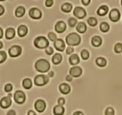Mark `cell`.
<instances>
[{"label": "cell", "mask_w": 122, "mask_h": 115, "mask_svg": "<svg viewBox=\"0 0 122 115\" xmlns=\"http://www.w3.org/2000/svg\"><path fill=\"white\" fill-rule=\"evenodd\" d=\"M86 25L84 22H80V23H78V24H77V26H76V30L77 31V32L80 34L84 33L86 31Z\"/></svg>", "instance_id": "cell-22"}, {"label": "cell", "mask_w": 122, "mask_h": 115, "mask_svg": "<svg viewBox=\"0 0 122 115\" xmlns=\"http://www.w3.org/2000/svg\"><path fill=\"white\" fill-rule=\"evenodd\" d=\"M96 64L100 67H104L107 65V60L102 57L98 58L96 59Z\"/></svg>", "instance_id": "cell-27"}, {"label": "cell", "mask_w": 122, "mask_h": 115, "mask_svg": "<svg viewBox=\"0 0 122 115\" xmlns=\"http://www.w3.org/2000/svg\"><path fill=\"white\" fill-rule=\"evenodd\" d=\"M108 12V7L107 5H103L98 9L97 14L100 16H104L107 15Z\"/></svg>", "instance_id": "cell-19"}, {"label": "cell", "mask_w": 122, "mask_h": 115, "mask_svg": "<svg viewBox=\"0 0 122 115\" xmlns=\"http://www.w3.org/2000/svg\"><path fill=\"white\" fill-rule=\"evenodd\" d=\"M28 28L25 25H20L18 27L17 29V34L18 36L20 37H23L28 33Z\"/></svg>", "instance_id": "cell-17"}, {"label": "cell", "mask_w": 122, "mask_h": 115, "mask_svg": "<svg viewBox=\"0 0 122 115\" xmlns=\"http://www.w3.org/2000/svg\"><path fill=\"white\" fill-rule=\"evenodd\" d=\"M22 85L23 88L26 89H29L32 88V80L29 78H25L22 82Z\"/></svg>", "instance_id": "cell-23"}, {"label": "cell", "mask_w": 122, "mask_h": 115, "mask_svg": "<svg viewBox=\"0 0 122 115\" xmlns=\"http://www.w3.org/2000/svg\"><path fill=\"white\" fill-rule=\"evenodd\" d=\"M7 55L4 51H0V64L4 63L6 60Z\"/></svg>", "instance_id": "cell-31"}, {"label": "cell", "mask_w": 122, "mask_h": 115, "mask_svg": "<svg viewBox=\"0 0 122 115\" xmlns=\"http://www.w3.org/2000/svg\"><path fill=\"white\" fill-rule=\"evenodd\" d=\"M114 51L117 53H120L122 52V44L120 43H117L114 46Z\"/></svg>", "instance_id": "cell-33"}, {"label": "cell", "mask_w": 122, "mask_h": 115, "mask_svg": "<svg viewBox=\"0 0 122 115\" xmlns=\"http://www.w3.org/2000/svg\"><path fill=\"white\" fill-rule=\"evenodd\" d=\"M35 109L40 113H43L46 109V103L43 99H38L34 104Z\"/></svg>", "instance_id": "cell-7"}, {"label": "cell", "mask_w": 122, "mask_h": 115, "mask_svg": "<svg viewBox=\"0 0 122 115\" xmlns=\"http://www.w3.org/2000/svg\"><path fill=\"white\" fill-rule=\"evenodd\" d=\"M87 23L91 26H95L98 23V21L95 17H90L87 19Z\"/></svg>", "instance_id": "cell-29"}, {"label": "cell", "mask_w": 122, "mask_h": 115, "mask_svg": "<svg viewBox=\"0 0 122 115\" xmlns=\"http://www.w3.org/2000/svg\"><path fill=\"white\" fill-rule=\"evenodd\" d=\"M77 19H76L74 18V17H71L68 21V24L70 27L73 28V27H74L75 26H76V25L77 24Z\"/></svg>", "instance_id": "cell-35"}, {"label": "cell", "mask_w": 122, "mask_h": 115, "mask_svg": "<svg viewBox=\"0 0 122 115\" xmlns=\"http://www.w3.org/2000/svg\"><path fill=\"white\" fill-rule=\"evenodd\" d=\"M62 60V56L60 53H56L52 58V63L55 65L59 64Z\"/></svg>", "instance_id": "cell-24"}, {"label": "cell", "mask_w": 122, "mask_h": 115, "mask_svg": "<svg viewBox=\"0 0 122 115\" xmlns=\"http://www.w3.org/2000/svg\"><path fill=\"white\" fill-rule=\"evenodd\" d=\"M55 31L57 33H63L64 32H65V31L66 29V23L64 21H59L55 25Z\"/></svg>", "instance_id": "cell-13"}, {"label": "cell", "mask_w": 122, "mask_h": 115, "mask_svg": "<svg viewBox=\"0 0 122 115\" xmlns=\"http://www.w3.org/2000/svg\"><path fill=\"white\" fill-rule=\"evenodd\" d=\"M115 111L114 109L111 107H107L105 110V115H114Z\"/></svg>", "instance_id": "cell-32"}, {"label": "cell", "mask_w": 122, "mask_h": 115, "mask_svg": "<svg viewBox=\"0 0 122 115\" xmlns=\"http://www.w3.org/2000/svg\"><path fill=\"white\" fill-rule=\"evenodd\" d=\"M22 48L17 45H14L11 46L9 50V54L10 57L16 58L20 55L22 53Z\"/></svg>", "instance_id": "cell-6"}, {"label": "cell", "mask_w": 122, "mask_h": 115, "mask_svg": "<svg viewBox=\"0 0 122 115\" xmlns=\"http://www.w3.org/2000/svg\"><path fill=\"white\" fill-rule=\"evenodd\" d=\"M100 30L103 32H108L110 30V25L107 22H102L100 25Z\"/></svg>", "instance_id": "cell-28"}, {"label": "cell", "mask_w": 122, "mask_h": 115, "mask_svg": "<svg viewBox=\"0 0 122 115\" xmlns=\"http://www.w3.org/2000/svg\"><path fill=\"white\" fill-rule=\"evenodd\" d=\"M3 47V44L1 42H0V49H2Z\"/></svg>", "instance_id": "cell-49"}, {"label": "cell", "mask_w": 122, "mask_h": 115, "mask_svg": "<svg viewBox=\"0 0 122 115\" xmlns=\"http://www.w3.org/2000/svg\"><path fill=\"white\" fill-rule=\"evenodd\" d=\"M102 38L99 36H94L93 38H92V44L94 47H99L102 44Z\"/></svg>", "instance_id": "cell-20"}, {"label": "cell", "mask_w": 122, "mask_h": 115, "mask_svg": "<svg viewBox=\"0 0 122 115\" xmlns=\"http://www.w3.org/2000/svg\"><path fill=\"white\" fill-rule=\"evenodd\" d=\"M89 52L88 50L86 49H83L81 52V57L82 58V59L84 60H87L89 59Z\"/></svg>", "instance_id": "cell-30"}, {"label": "cell", "mask_w": 122, "mask_h": 115, "mask_svg": "<svg viewBox=\"0 0 122 115\" xmlns=\"http://www.w3.org/2000/svg\"><path fill=\"white\" fill-rule=\"evenodd\" d=\"M73 13L76 17L80 19L84 18L86 16V11L83 8L81 7H77L75 8Z\"/></svg>", "instance_id": "cell-9"}, {"label": "cell", "mask_w": 122, "mask_h": 115, "mask_svg": "<svg viewBox=\"0 0 122 115\" xmlns=\"http://www.w3.org/2000/svg\"><path fill=\"white\" fill-rule=\"evenodd\" d=\"M36 69L40 73H46L50 70V63L44 59H41L37 61L35 65Z\"/></svg>", "instance_id": "cell-1"}, {"label": "cell", "mask_w": 122, "mask_h": 115, "mask_svg": "<svg viewBox=\"0 0 122 115\" xmlns=\"http://www.w3.org/2000/svg\"><path fill=\"white\" fill-rule=\"evenodd\" d=\"M72 80V77L71 75H68L66 77V80L68 82H71Z\"/></svg>", "instance_id": "cell-46"}, {"label": "cell", "mask_w": 122, "mask_h": 115, "mask_svg": "<svg viewBox=\"0 0 122 115\" xmlns=\"http://www.w3.org/2000/svg\"><path fill=\"white\" fill-rule=\"evenodd\" d=\"M25 13V9L23 7H18L15 10V15L17 17H21Z\"/></svg>", "instance_id": "cell-25"}, {"label": "cell", "mask_w": 122, "mask_h": 115, "mask_svg": "<svg viewBox=\"0 0 122 115\" xmlns=\"http://www.w3.org/2000/svg\"><path fill=\"white\" fill-rule=\"evenodd\" d=\"M49 78L48 76L44 74H40L36 76L34 78V83L38 86H43L49 82Z\"/></svg>", "instance_id": "cell-4"}, {"label": "cell", "mask_w": 122, "mask_h": 115, "mask_svg": "<svg viewBox=\"0 0 122 115\" xmlns=\"http://www.w3.org/2000/svg\"><path fill=\"white\" fill-rule=\"evenodd\" d=\"M59 91L61 93L64 95L68 94L71 91V87L67 83H62L59 86Z\"/></svg>", "instance_id": "cell-15"}, {"label": "cell", "mask_w": 122, "mask_h": 115, "mask_svg": "<svg viewBox=\"0 0 122 115\" xmlns=\"http://www.w3.org/2000/svg\"><path fill=\"white\" fill-rule=\"evenodd\" d=\"M55 49L59 52H63L65 49V43L62 39L59 38L54 42Z\"/></svg>", "instance_id": "cell-12"}, {"label": "cell", "mask_w": 122, "mask_h": 115, "mask_svg": "<svg viewBox=\"0 0 122 115\" xmlns=\"http://www.w3.org/2000/svg\"><path fill=\"white\" fill-rule=\"evenodd\" d=\"M53 76H54V72H53V71H50V72L48 73V76H47L49 77H53Z\"/></svg>", "instance_id": "cell-47"}, {"label": "cell", "mask_w": 122, "mask_h": 115, "mask_svg": "<svg viewBox=\"0 0 122 115\" xmlns=\"http://www.w3.org/2000/svg\"><path fill=\"white\" fill-rule=\"evenodd\" d=\"M80 36L78 34L75 32L70 33L66 37V43L69 46H77L80 43Z\"/></svg>", "instance_id": "cell-2"}, {"label": "cell", "mask_w": 122, "mask_h": 115, "mask_svg": "<svg viewBox=\"0 0 122 115\" xmlns=\"http://www.w3.org/2000/svg\"><path fill=\"white\" fill-rule=\"evenodd\" d=\"M34 43L36 47L40 49H46L47 47H49V42L48 40L43 36H40V37H37L35 39Z\"/></svg>", "instance_id": "cell-3"}, {"label": "cell", "mask_w": 122, "mask_h": 115, "mask_svg": "<svg viewBox=\"0 0 122 115\" xmlns=\"http://www.w3.org/2000/svg\"><path fill=\"white\" fill-rule=\"evenodd\" d=\"M48 38L50 39V41L55 42L57 40V36L54 32H50L48 34Z\"/></svg>", "instance_id": "cell-34"}, {"label": "cell", "mask_w": 122, "mask_h": 115, "mask_svg": "<svg viewBox=\"0 0 122 115\" xmlns=\"http://www.w3.org/2000/svg\"><path fill=\"white\" fill-rule=\"evenodd\" d=\"M70 74L72 77H78L81 75L82 69L80 67H73L70 69Z\"/></svg>", "instance_id": "cell-14"}, {"label": "cell", "mask_w": 122, "mask_h": 115, "mask_svg": "<svg viewBox=\"0 0 122 115\" xmlns=\"http://www.w3.org/2000/svg\"><path fill=\"white\" fill-rule=\"evenodd\" d=\"M72 5L70 3H64L62 7H61V9L65 13H70L72 10Z\"/></svg>", "instance_id": "cell-26"}, {"label": "cell", "mask_w": 122, "mask_h": 115, "mask_svg": "<svg viewBox=\"0 0 122 115\" xmlns=\"http://www.w3.org/2000/svg\"><path fill=\"white\" fill-rule=\"evenodd\" d=\"M13 90V86L10 83L5 84V87H4V91L6 92H10Z\"/></svg>", "instance_id": "cell-36"}, {"label": "cell", "mask_w": 122, "mask_h": 115, "mask_svg": "<svg viewBox=\"0 0 122 115\" xmlns=\"http://www.w3.org/2000/svg\"><path fill=\"white\" fill-rule=\"evenodd\" d=\"M15 34H16V32H15V29L13 28H8L5 31V38L7 40L12 39L15 37Z\"/></svg>", "instance_id": "cell-18"}, {"label": "cell", "mask_w": 122, "mask_h": 115, "mask_svg": "<svg viewBox=\"0 0 122 115\" xmlns=\"http://www.w3.org/2000/svg\"><path fill=\"white\" fill-rule=\"evenodd\" d=\"M57 103H58V105H61V106H63V105L65 104V98H62V97L59 98L58 99H57Z\"/></svg>", "instance_id": "cell-38"}, {"label": "cell", "mask_w": 122, "mask_h": 115, "mask_svg": "<svg viewBox=\"0 0 122 115\" xmlns=\"http://www.w3.org/2000/svg\"><path fill=\"white\" fill-rule=\"evenodd\" d=\"M70 64L72 65H76L80 63V58L79 56L77 54H73L70 57L69 59Z\"/></svg>", "instance_id": "cell-21"}, {"label": "cell", "mask_w": 122, "mask_h": 115, "mask_svg": "<svg viewBox=\"0 0 122 115\" xmlns=\"http://www.w3.org/2000/svg\"><path fill=\"white\" fill-rule=\"evenodd\" d=\"M3 30L1 27H0V39L3 38Z\"/></svg>", "instance_id": "cell-48"}, {"label": "cell", "mask_w": 122, "mask_h": 115, "mask_svg": "<svg viewBox=\"0 0 122 115\" xmlns=\"http://www.w3.org/2000/svg\"><path fill=\"white\" fill-rule=\"evenodd\" d=\"M6 115H16V112L15 111V110L11 109L7 112Z\"/></svg>", "instance_id": "cell-41"}, {"label": "cell", "mask_w": 122, "mask_h": 115, "mask_svg": "<svg viewBox=\"0 0 122 115\" xmlns=\"http://www.w3.org/2000/svg\"><path fill=\"white\" fill-rule=\"evenodd\" d=\"M8 97H10V98H11V97H12V95H11V94H9L8 95Z\"/></svg>", "instance_id": "cell-50"}, {"label": "cell", "mask_w": 122, "mask_h": 115, "mask_svg": "<svg viewBox=\"0 0 122 115\" xmlns=\"http://www.w3.org/2000/svg\"><path fill=\"white\" fill-rule=\"evenodd\" d=\"M109 17L110 19L112 22H116L119 21L120 18V13L118 11V10L116 9H114L111 10L109 14Z\"/></svg>", "instance_id": "cell-11"}, {"label": "cell", "mask_w": 122, "mask_h": 115, "mask_svg": "<svg viewBox=\"0 0 122 115\" xmlns=\"http://www.w3.org/2000/svg\"><path fill=\"white\" fill-rule=\"evenodd\" d=\"M27 115H37L36 114V113L35 112L34 110H30L28 111V113H27Z\"/></svg>", "instance_id": "cell-43"}, {"label": "cell", "mask_w": 122, "mask_h": 115, "mask_svg": "<svg viewBox=\"0 0 122 115\" xmlns=\"http://www.w3.org/2000/svg\"><path fill=\"white\" fill-rule=\"evenodd\" d=\"M74 48L72 47H68L66 48V52L68 55H71V53L74 52Z\"/></svg>", "instance_id": "cell-39"}, {"label": "cell", "mask_w": 122, "mask_h": 115, "mask_svg": "<svg viewBox=\"0 0 122 115\" xmlns=\"http://www.w3.org/2000/svg\"><path fill=\"white\" fill-rule=\"evenodd\" d=\"M4 11H5V10H4V7L0 4V16H1V15H3L4 14Z\"/></svg>", "instance_id": "cell-42"}, {"label": "cell", "mask_w": 122, "mask_h": 115, "mask_svg": "<svg viewBox=\"0 0 122 115\" xmlns=\"http://www.w3.org/2000/svg\"><path fill=\"white\" fill-rule=\"evenodd\" d=\"M29 15L33 19H40L42 16V13L40 10L37 8L34 7L30 9Z\"/></svg>", "instance_id": "cell-8"}, {"label": "cell", "mask_w": 122, "mask_h": 115, "mask_svg": "<svg viewBox=\"0 0 122 115\" xmlns=\"http://www.w3.org/2000/svg\"><path fill=\"white\" fill-rule=\"evenodd\" d=\"M12 103L10 97H4L0 100V107L3 109H7L10 107Z\"/></svg>", "instance_id": "cell-10"}, {"label": "cell", "mask_w": 122, "mask_h": 115, "mask_svg": "<svg viewBox=\"0 0 122 115\" xmlns=\"http://www.w3.org/2000/svg\"><path fill=\"white\" fill-rule=\"evenodd\" d=\"M46 53L48 55H51L53 53V49L51 47H48L46 49Z\"/></svg>", "instance_id": "cell-37"}, {"label": "cell", "mask_w": 122, "mask_h": 115, "mask_svg": "<svg viewBox=\"0 0 122 115\" xmlns=\"http://www.w3.org/2000/svg\"><path fill=\"white\" fill-rule=\"evenodd\" d=\"M121 4H122V1H121Z\"/></svg>", "instance_id": "cell-51"}, {"label": "cell", "mask_w": 122, "mask_h": 115, "mask_svg": "<svg viewBox=\"0 0 122 115\" xmlns=\"http://www.w3.org/2000/svg\"><path fill=\"white\" fill-rule=\"evenodd\" d=\"M53 4V0H47L45 2L46 6L48 7H50Z\"/></svg>", "instance_id": "cell-40"}, {"label": "cell", "mask_w": 122, "mask_h": 115, "mask_svg": "<svg viewBox=\"0 0 122 115\" xmlns=\"http://www.w3.org/2000/svg\"><path fill=\"white\" fill-rule=\"evenodd\" d=\"M81 3H83V5H89V3H90V0H82Z\"/></svg>", "instance_id": "cell-44"}, {"label": "cell", "mask_w": 122, "mask_h": 115, "mask_svg": "<svg viewBox=\"0 0 122 115\" xmlns=\"http://www.w3.org/2000/svg\"><path fill=\"white\" fill-rule=\"evenodd\" d=\"M14 99L17 104H22L25 101L26 95L23 91H17L14 94Z\"/></svg>", "instance_id": "cell-5"}, {"label": "cell", "mask_w": 122, "mask_h": 115, "mask_svg": "<svg viewBox=\"0 0 122 115\" xmlns=\"http://www.w3.org/2000/svg\"><path fill=\"white\" fill-rule=\"evenodd\" d=\"M65 108L61 105H55L53 109L54 115H64L65 114Z\"/></svg>", "instance_id": "cell-16"}, {"label": "cell", "mask_w": 122, "mask_h": 115, "mask_svg": "<svg viewBox=\"0 0 122 115\" xmlns=\"http://www.w3.org/2000/svg\"><path fill=\"white\" fill-rule=\"evenodd\" d=\"M72 115H84V114L81 111H76Z\"/></svg>", "instance_id": "cell-45"}]
</instances>
